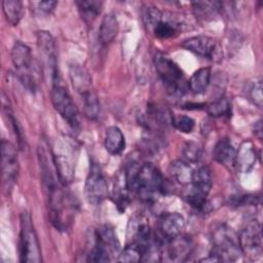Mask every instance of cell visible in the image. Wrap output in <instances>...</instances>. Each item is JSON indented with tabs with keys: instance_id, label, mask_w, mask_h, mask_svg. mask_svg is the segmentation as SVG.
<instances>
[{
	"instance_id": "cell-20",
	"label": "cell",
	"mask_w": 263,
	"mask_h": 263,
	"mask_svg": "<svg viewBox=\"0 0 263 263\" xmlns=\"http://www.w3.org/2000/svg\"><path fill=\"white\" fill-rule=\"evenodd\" d=\"M104 145L106 150L112 155L120 154L125 148V139L118 126L112 125L107 127L105 133Z\"/></svg>"
},
{
	"instance_id": "cell-33",
	"label": "cell",
	"mask_w": 263,
	"mask_h": 263,
	"mask_svg": "<svg viewBox=\"0 0 263 263\" xmlns=\"http://www.w3.org/2000/svg\"><path fill=\"white\" fill-rule=\"evenodd\" d=\"M254 134L258 137L259 140H261V138H262V124H261V120H258L257 122H255Z\"/></svg>"
},
{
	"instance_id": "cell-8",
	"label": "cell",
	"mask_w": 263,
	"mask_h": 263,
	"mask_svg": "<svg viewBox=\"0 0 263 263\" xmlns=\"http://www.w3.org/2000/svg\"><path fill=\"white\" fill-rule=\"evenodd\" d=\"M144 22L147 29L160 39H167L176 36L181 25L173 16H166L157 7H148L144 13Z\"/></svg>"
},
{
	"instance_id": "cell-27",
	"label": "cell",
	"mask_w": 263,
	"mask_h": 263,
	"mask_svg": "<svg viewBox=\"0 0 263 263\" xmlns=\"http://www.w3.org/2000/svg\"><path fill=\"white\" fill-rule=\"evenodd\" d=\"M80 97L82 100L84 115L89 119H97L101 111L100 101L97 93L93 90H90Z\"/></svg>"
},
{
	"instance_id": "cell-4",
	"label": "cell",
	"mask_w": 263,
	"mask_h": 263,
	"mask_svg": "<svg viewBox=\"0 0 263 263\" xmlns=\"http://www.w3.org/2000/svg\"><path fill=\"white\" fill-rule=\"evenodd\" d=\"M212 245L213 248L210 254L217 262L235 261L241 255L238 235L226 225H221L215 228L212 234Z\"/></svg>"
},
{
	"instance_id": "cell-29",
	"label": "cell",
	"mask_w": 263,
	"mask_h": 263,
	"mask_svg": "<svg viewBox=\"0 0 263 263\" xmlns=\"http://www.w3.org/2000/svg\"><path fill=\"white\" fill-rule=\"evenodd\" d=\"M201 154H202V148L200 144L194 141H190L183 146L182 160L189 164L197 163L201 158Z\"/></svg>"
},
{
	"instance_id": "cell-9",
	"label": "cell",
	"mask_w": 263,
	"mask_h": 263,
	"mask_svg": "<svg viewBox=\"0 0 263 263\" xmlns=\"http://www.w3.org/2000/svg\"><path fill=\"white\" fill-rule=\"evenodd\" d=\"M50 99L54 110L61 115V117L72 127H77L79 125L78 108L61 81L52 83Z\"/></svg>"
},
{
	"instance_id": "cell-21",
	"label": "cell",
	"mask_w": 263,
	"mask_h": 263,
	"mask_svg": "<svg viewBox=\"0 0 263 263\" xmlns=\"http://www.w3.org/2000/svg\"><path fill=\"white\" fill-rule=\"evenodd\" d=\"M118 29L119 26L116 16L112 13L106 14L103 17L99 29V39L101 43L104 45L110 44L117 36Z\"/></svg>"
},
{
	"instance_id": "cell-3",
	"label": "cell",
	"mask_w": 263,
	"mask_h": 263,
	"mask_svg": "<svg viewBox=\"0 0 263 263\" xmlns=\"http://www.w3.org/2000/svg\"><path fill=\"white\" fill-rule=\"evenodd\" d=\"M11 61L22 84L27 89L35 91L38 84V73L30 47L20 40L15 41L11 48Z\"/></svg>"
},
{
	"instance_id": "cell-32",
	"label": "cell",
	"mask_w": 263,
	"mask_h": 263,
	"mask_svg": "<svg viewBox=\"0 0 263 263\" xmlns=\"http://www.w3.org/2000/svg\"><path fill=\"white\" fill-rule=\"evenodd\" d=\"M40 10H42L45 13H50L54 10L55 6L58 5L57 1H40L37 3Z\"/></svg>"
},
{
	"instance_id": "cell-22",
	"label": "cell",
	"mask_w": 263,
	"mask_h": 263,
	"mask_svg": "<svg viewBox=\"0 0 263 263\" xmlns=\"http://www.w3.org/2000/svg\"><path fill=\"white\" fill-rule=\"evenodd\" d=\"M168 171L173 179H175L181 185H189L192 180L193 168L191 164L183 161L182 159L175 160L170 164Z\"/></svg>"
},
{
	"instance_id": "cell-26",
	"label": "cell",
	"mask_w": 263,
	"mask_h": 263,
	"mask_svg": "<svg viewBox=\"0 0 263 263\" xmlns=\"http://www.w3.org/2000/svg\"><path fill=\"white\" fill-rule=\"evenodd\" d=\"M222 5L219 1H196L192 3V8L196 16L209 20L219 13Z\"/></svg>"
},
{
	"instance_id": "cell-19",
	"label": "cell",
	"mask_w": 263,
	"mask_h": 263,
	"mask_svg": "<svg viewBox=\"0 0 263 263\" xmlns=\"http://www.w3.org/2000/svg\"><path fill=\"white\" fill-rule=\"evenodd\" d=\"M236 150L234 149L231 141L228 138L220 139L214 149H213V158L224 165H234Z\"/></svg>"
},
{
	"instance_id": "cell-28",
	"label": "cell",
	"mask_w": 263,
	"mask_h": 263,
	"mask_svg": "<svg viewBox=\"0 0 263 263\" xmlns=\"http://www.w3.org/2000/svg\"><path fill=\"white\" fill-rule=\"evenodd\" d=\"M206 112L212 117H223L231 114V104L226 98H220L206 106Z\"/></svg>"
},
{
	"instance_id": "cell-1",
	"label": "cell",
	"mask_w": 263,
	"mask_h": 263,
	"mask_svg": "<svg viewBox=\"0 0 263 263\" xmlns=\"http://www.w3.org/2000/svg\"><path fill=\"white\" fill-rule=\"evenodd\" d=\"M124 183L128 192L145 201L154 200L166 190L163 176L152 163L130 162L125 170Z\"/></svg>"
},
{
	"instance_id": "cell-12",
	"label": "cell",
	"mask_w": 263,
	"mask_h": 263,
	"mask_svg": "<svg viewBox=\"0 0 263 263\" xmlns=\"http://www.w3.org/2000/svg\"><path fill=\"white\" fill-rule=\"evenodd\" d=\"M18 160L14 146L6 141H1V171L5 189H10L17 179Z\"/></svg>"
},
{
	"instance_id": "cell-10",
	"label": "cell",
	"mask_w": 263,
	"mask_h": 263,
	"mask_svg": "<svg viewBox=\"0 0 263 263\" xmlns=\"http://www.w3.org/2000/svg\"><path fill=\"white\" fill-rule=\"evenodd\" d=\"M238 242L241 254L250 260H258L262 256L263 242L261 224L257 220L250 221L240 231Z\"/></svg>"
},
{
	"instance_id": "cell-7",
	"label": "cell",
	"mask_w": 263,
	"mask_h": 263,
	"mask_svg": "<svg viewBox=\"0 0 263 263\" xmlns=\"http://www.w3.org/2000/svg\"><path fill=\"white\" fill-rule=\"evenodd\" d=\"M36 40L44 75H47L50 78L51 84L61 81L54 38L47 31H39L36 34Z\"/></svg>"
},
{
	"instance_id": "cell-6",
	"label": "cell",
	"mask_w": 263,
	"mask_h": 263,
	"mask_svg": "<svg viewBox=\"0 0 263 263\" xmlns=\"http://www.w3.org/2000/svg\"><path fill=\"white\" fill-rule=\"evenodd\" d=\"M120 243L115 231L109 225H103L96 230V243L88 254L89 262H110L115 255L119 257Z\"/></svg>"
},
{
	"instance_id": "cell-25",
	"label": "cell",
	"mask_w": 263,
	"mask_h": 263,
	"mask_svg": "<svg viewBox=\"0 0 263 263\" xmlns=\"http://www.w3.org/2000/svg\"><path fill=\"white\" fill-rule=\"evenodd\" d=\"M2 10L6 21L12 26H16L24 15L23 2L20 0L2 1Z\"/></svg>"
},
{
	"instance_id": "cell-17",
	"label": "cell",
	"mask_w": 263,
	"mask_h": 263,
	"mask_svg": "<svg viewBox=\"0 0 263 263\" xmlns=\"http://www.w3.org/2000/svg\"><path fill=\"white\" fill-rule=\"evenodd\" d=\"M257 161L256 149L251 141H245L240 144L238 150L235 153L234 165L237 171L242 174L251 172Z\"/></svg>"
},
{
	"instance_id": "cell-15",
	"label": "cell",
	"mask_w": 263,
	"mask_h": 263,
	"mask_svg": "<svg viewBox=\"0 0 263 263\" xmlns=\"http://www.w3.org/2000/svg\"><path fill=\"white\" fill-rule=\"evenodd\" d=\"M182 46L194 54L204 59L216 60L219 57V44L214 38L210 36L198 35L190 37L184 40Z\"/></svg>"
},
{
	"instance_id": "cell-11",
	"label": "cell",
	"mask_w": 263,
	"mask_h": 263,
	"mask_svg": "<svg viewBox=\"0 0 263 263\" xmlns=\"http://www.w3.org/2000/svg\"><path fill=\"white\" fill-rule=\"evenodd\" d=\"M85 197L91 204H100L108 194V185L106 178L98 163L92 162L84 186Z\"/></svg>"
},
{
	"instance_id": "cell-2",
	"label": "cell",
	"mask_w": 263,
	"mask_h": 263,
	"mask_svg": "<svg viewBox=\"0 0 263 263\" xmlns=\"http://www.w3.org/2000/svg\"><path fill=\"white\" fill-rule=\"evenodd\" d=\"M155 70L161 79L168 95L174 97L182 96L188 83L181 68L165 53L157 51L153 58Z\"/></svg>"
},
{
	"instance_id": "cell-5",
	"label": "cell",
	"mask_w": 263,
	"mask_h": 263,
	"mask_svg": "<svg viewBox=\"0 0 263 263\" xmlns=\"http://www.w3.org/2000/svg\"><path fill=\"white\" fill-rule=\"evenodd\" d=\"M20 261L24 263H39L42 261L41 249L33 221L31 215L26 211L21 214Z\"/></svg>"
},
{
	"instance_id": "cell-31",
	"label": "cell",
	"mask_w": 263,
	"mask_h": 263,
	"mask_svg": "<svg viewBox=\"0 0 263 263\" xmlns=\"http://www.w3.org/2000/svg\"><path fill=\"white\" fill-rule=\"evenodd\" d=\"M249 98L250 100L259 108L262 107L263 95H262V81L260 79L253 82L249 88Z\"/></svg>"
},
{
	"instance_id": "cell-23",
	"label": "cell",
	"mask_w": 263,
	"mask_h": 263,
	"mask_svg": "<svg viewBox=\"0 0 263 263\" xmlns=\"http://www.w3.org/2000/svg\"><path fill=\"white\" fill-rule=\"evenodd\" d=\"M210 79H211L210 69L200 68L197 71H195L187 81L188 88L195 95L203 93L210 84Z\"/></svg>"
},
{
	"instance_id": "cell-18",
	"label": "cell",
	"mask_w": 263,
	"mask_h": 263,
	"mask_svg": "<svg viewBox=\"0 0 263 263\" xmlns=\"http://www.w3.org/2000/svg\"><path fill=\"white\" fill-rule=\"evenodd\" d=\"M69 75L73 87L80 96L93 90L91 85V78L86 69L82 66L77 64L71 65L69 68Z\"/></svg>"
},
{
	"instance_id": "cell-13",
	"label": "cell",
	"mask_w": 263,
	"mask_h": 263,
	"mask_svg": "<svg viewBox=\"0 0 263 263\" xmlns=\"http://www.w3.org/2000/svg\"><path fill=\"white\" fill-rule=\"evenodd\" d=\"M192 251V241L183 234L162 241L160 261L183 262L186 261Z\"/></svg>"
},
{
	"instance_id": "cell-14",
	"label": "cell",
	"mask_w": 263,
	"mask_h": 263,
	"mask_svg": "<svg viewBox=\"0 0 263 263\" xmlns=\"http://www.w3.org/2000/svg\"><path fill=\"white\" fill-rule=\"evenodd\" d=\"M71 148L72 147H69L68 145H63V149H59L57 152L52 151L51 153L57 176L64 186L70 184L75 175L74 153Z\"/></svg>"
},
{
	"instance_id": "cell-24",
	"label": "cell",
	"mask_w": 263,
	"mask_h": 263,
	"mask_svg": "<svg viewBox=\"0 0 263 263\" xmlns=\"http://www.w3.org/2000/svg\"><path fill=\"white\" fill-rule=\"evenodd\" d=\"M81 17L85 23L91 24L100 14L103 6L102 1L98 0H82L75 2Z\"/></svg>"
},
{
	"instance_id": "cell-30",
	"label": "cell",
	"mask_w": 263,
	"mask_h": 263,
	"mask_svg": "<svg viewBox=\"0 0 263 263\" xmlns=\"http://www.w3.org/2000/svg\"><path fill=\"white\" fill-rule=\"evenodd\" d=\"M171 122L179 132L184 133V134L191 133L195 126V121L193 120V118H191L187 115L172 116Z\"/></svg>"
},
{
	"instance_id": "cell-16",
	"label": "cell",
	"mask_w": 263,
	"mask_h": 263,
	"mask_svg": "<svg viewBox=\"0 0 263 263\" xmlns=\"http://www.w3.org/2000/svg\"><path fill=\"white\" fill-rule=\"evenodd\" d=\"M185 219L179 213H163L158 222L162 240L173 239L183 233L185 229Z\"/></svg>"
}]
</instances>
